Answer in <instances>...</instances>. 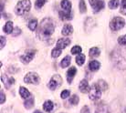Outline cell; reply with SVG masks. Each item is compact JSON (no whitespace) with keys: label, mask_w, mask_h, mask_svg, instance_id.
I'll return each mask as SVG.
<instances>
[{"label":"cell","mask_w":126,"mask_h":113,"mask_svg":"<svg viewBox=\"0 0 126 113\" xmlns=\"http://www.w3.org/2000/svg\"><path fill=\"white\" fill-rule=\"evenodd\" d=\"M0 103L3 104L4 102H5V100H6V96H5V94L3 93V91H1V93H0Z\"/></svg>","instance_id":"40"},{"label":"cell","mask_w":126,"mask_h":113,"mask_svg":"<svg viewBox=\"0 0 126 113\" xmlns=\"http://www.w3.org/2000/svg\"><path fill=\"white\" fill-rule=\"evenodd\" d=\"M69 102L72 104V105H77V104L79 103V97L77 95H73L72 97L70 98Z\"/></svg>","instance_id":"35"},{"label":"cell","mask_w":126,"mask_h":113,"mask_svg":"<svg viewBox=\"0 0 126 113\" xmlns=\"http://www.w3.org/2000/svg\"><path fill=\"white\" fill-rule=\"evenodd\" d=\"M125 25V20L123 17L120 16H115L114 18H112V20L110 23V28L111 30L113 31H117V30H120L124 27Z\"/></svg>","instance_id":"3"},{"label":"cell","mask_w":126,"mask_h":113,"mask_svg":"<svg viewBox=\"0 0 126 113\" xmlns=\"http://www.w3.org/2000/svg\"><path fill=\"white\" fill-rule=\"evenodd\" d=\"M100 68H101V64L97 60H92L89 64V69H91L92 71H97Z\"/></svg>","instance_id":"16"},{"label":"cell","mask_w":126,"mask_h":113,"mask_svg":"<svg viewBox=\"0 0 126 113\" xmlns=\"http://www.w3.org/2000/svg\"><path fill=\"white\" fill-rule=\"evenodd\" d=\"M72 32H73V28L70 24L64 25L62 30H61V33H62V35H64V36H69V35L72 34Z\"/></svg>","instance_id":"15"},{"label":"cell","mask_w":126,"mask_h":113,"mask_svg":"<svg viewBox=\"0 0 126 113\" xmlns=\"http://www.w3.org/2000/svg\"><path fill=\"white\" fill-rule=\"evenodd\" d=\"M101 54V50L98 48V47H92L90 51H89V55L92 57H96V56H99Z\"/></svg>","instance_id":"21"},{"label":"cell","mask_w":126,"mask_h":113,"mask_svg":"<svg viewBox=\"0 0 126 113\" xmlns=\"http://www.w3.org/2000/svg\"><path fill=\"white\" fill-rule=\"evenodd\" d=\"M62 83V79L60 75H54L52 77V79L49 80L48 84H47V88H49L50 90H55L57 89L59 87Z\"/></svg>","instance_id":"5"},{"label":"cell","mask_w":126,"mask_h":113,"mask_svg":"<svg viewBox=\"0 0 126 113\" xmlns=\"http://www.w3.org/2000/svg\"><path fill=\"white\" fill-rule=\"evenodd\" d=\"M101 89L98 84H93L89 91V98L92 100H97L101 97Z\"/></svg>","instance_id":"4"},{"label":"cell","mask_w":126,"mask_h":113,"mask_svg":"<svg viewBox=\"0 0 126 113\" xmlns=\"http://www.w3.org/2000/svg\"><path fill=\"white\" fill-rule=\"evenodd\" d=\"M37 27H38V20L37 19H31L29 22V28L32 31H35Z\"/></svg>","instance_id":"24"},{"label":"cell","mask_w":126,"mask_h":113,"mask_svg":"<svg viewBox=\"0 0 126 113\" xmlns=\"http://www.w3.org/2000/svg\"><path fill=\"white\" fill-rule=\"evenodd\" d=\"M55 24L51 18H45L41 21L39 25V30L38 32V36L40 39H47L54 33Z\"/></svg>","instance_id":"1"},{"label":"cell","mask_w":126,"mask_h":113,"mask_svg":"<svg viewBox=\"0 0 126 113\" xmlns=\"http://www.w3.org/2000/svg\"><path fill=\"white\" fill-rule=\"evenodd\" d=\"M76 73H77V69H76L75 67H71V68L69 69V70L67 71V80H68L69 83H71L73 78H74V76L76 75Z\"/></svg>","instance_id":"14"},{"label":"cell","mask_w":126,"mask_h":113,"mask_svg":"<svg viewBox=\"0 0 126 113\" xmlns=\"http://www.w3.org/2000/svg\"><path fill=\"white\" fill-rule=\"evenodd\" d=\"M1 81L3 82L6 88H9L15 83V79H13L12 77H8L7 75H2L1 76Z\"/></svg>","instance_id":"10"},{"label":"cell","mask_w":126,"mask_h":113,"mask_svg":"<svg viewBox=\"0 0 126 113\" xmlns=\"http://www.w3.org/2000/svg\"><path fill=\"white\" fill-rule=\"evenodd\" d=\"M119 3H120L119 0H110L109 3H108V6L110 9H116L119 6Z\"/></svg>","instance_id":"25"},{"label":"cell","mask_w":126,"mask_h":113,"mask_svg":"<svg viewBox=\"0 0 126 113\" xmlns=\"http://www.w3.org/2000/svg\"><path fill=\"white\" fill-rule=\"evenodd\" d=\"M95 26V21L94 19L92 17H88L85 21V30L88 31V28H92Z\"/></svg>","instance_id":"20"},{"label":"cell","mask_w":126,"mask_h":113,"mask_svg":"<svg viewBox=\"0 0 126 113\" xmlns=\"http://www.w3.org/2000/svg\"><path fill=\"white\" fill-rule=\"evenodd\" d=\"M81 47H79V46H74V47L71 48V54L73 55H77V54H80L81 53Z\"/></svg>","instance_id":"31"},{"label":"cell","mask_w":126,"mask_h":113,"mask_svg":"<svg viewBox=\"0 0 126 113\" xmlns=\"http://www.w3.org/2000/svg\"><path fill=\"white\" fill-rule=\"evenodd\" d=\"M79 88L82 93H87V92H89L90 91V86H89L88 80L87 79H82L79 85Z\"/></svg>","instance_id":"13"},{"label":"cell","mask_w":126,"mask_h":113,"mask_svg":"<svg viewBox=\"0 0 126 113\" xmlns=\"http://www.w3.org/2000/svg\"><path fill=\"white\" fill-rule=\"evenodd\" d=\"M85 62V56L82 55V54H79V56L76 57V63L79 65V66H82Z\"/></svg>","instance_id":"27"},{"label":"cell","mask_w":126,"mask_h":113,"mask_svg":"<svg viewBox=\"0 0 126 113\" xmlns=\"http://www.w3.org/2000/svg\"><path fill=\"white\" fill-rule=\"evenodd\" d=\"M1 46H0V47H1V49H3V47H5V45H6V38L5 37H3V36H1Z\"/></svg>","instance_id":"39"},{"label":"cell","mask_w":126,"mask_h":113,"mask_svg":"<svg viewBox=\"0 0 126 113\" xmlns=\"http://www.w3.org/2000/svg\"><path fill=\"white\" fill-rule=\"evenodd\" d=\"M70 60H71V57L69 56H66L62 60H61V62H60V67L63 68V69H65L67 67H69V65L70 64Z\"/></svg>","instance_id":"22"},{"label":"cell","mask_w":126,"mask_h":113,"mask_svg":"<svg viewBox=\"0 0 126 113\" xmlns=\"http://www.w3.org/2000/svg\"><path fill=\"white\" fill-rule=\"evenodd\" d=\"M30 8H31L30 0H21L16 4V7H15V12L17 16H22L25 13L29 12Z\"/></svg>","instance_id":"2"},{"label":"cell","mask_w":126,"mask_h":113,"mask_svg":"<svg viewBox=\"0 0 126 113\" xmlns=\"http://www.w3.org/2000/svg\"><path fill=\"white\" fill-rule=\"evenodd\" d=\"M60 7L64 13H70L71 10V3L69 0H62L60 2Z\"/></svg>","instance_id":"11"},{"label":"cell","mask_w":126,"mask_h":113,"mask_svg":"<svg viewBox=\"0 0 126 113\" xmlns=\"http://www.w3.org/2000/svg\"><path fill=\"white\" fill-rule=\"evenodd\" d=\"M61 53H62V49L58 48V47H55V48L52 49V51H51V56H52V57H54V58H57V57H59V56H60Z\"/></svg>","instance_id":"26"},{"label":"cell","mask_w":126,"mask_h":113,"mask_svg":"<svg viewBox=\"0 0 126 113\" xmlns=\"http://www.w3.org/2000/svg\"><path fill=\"white\" fill-rule=\"evenodd\" d=\"M35 53H36V51L35 50H30V51H28L25 55H23V56H20V60H21V62H23L24 64H28L33 59V57L35 56Z\"/></svg>","instance_id":"9"},{"label":"cell","mask_w":126,"mask_h":113,"mask_svg":"<svg viewBox=\"0 0 126 113\" xmlns=\"http://www.w3.org/2000/svg\"><path fill=\"white\" fill-rule=\"evenodd\" d=\"M53 108H54L53 102L50 100H47L43 104V109H44V110L47 111V112H50L51 110H53Z\"/></svg>","instance_id":"19"},{"label":"cell","mask_w":126,"mask_h":113,"mask_svg":"<svg viewBox=\"0 0 126 113\" xmlns=\"http://www.w3.org/2000/svg\"><path fill=\"white\" fill-rule=\"evenodd\" d=\"M114 64L115 66L120 69H126V60L122 56H117L114 58Z\"/></svg>","instance_id":"8"},{"label":"cell","mask_w":126,"mask_h":113,"mask_svg":"<svg viewBox=\"0 0 126 113\" xmlns=\"http://www.w3.org/2000/svg\"><path fill=\"white\" fill-rule=\"evenodd\" d=\"M80 113H91V110H90V109L87 106H84L81 109V110H80Z\"/></svg>","instance_id":"41"},{"label":"cell","mask_w":126,"mask_h":113,"mask_svg":"<svg viewBox=\"0 0 126 113\" xmlns=\"http://www.w3.org/2000/svg\"><path fill=\"white\" fill-rule=\"evenodd\" d=\"M98 85H99V87L101 88V89L102 91H104V90H106L108 88V86H107V83L104 81V80H102V79H101V80H99L98 81V83H97Z\"/></svg>","instance_id":"30"},{"label":"cell","mask_w":126,"mask_h":113,"mask_svg":"<svg viewBox=\"0 0 126 113\" xmlns=\"http://www.w3.org/2000/svg\"><path fill=\"white\" fill-rule=\"evenodd\" d=\"M95 113H110V111H109V108L107 106H101V107L98 108Z\"/></svg>","instance_id":"28"},{"label":"cell","mask_w":126,"mask_h":113,"mask_svg":"<svg viewBox=\"0 0 126 113\" xmlns=\"http://www.w3.org/2000/svg\"><path fill=\"white\" fill-rule=\"evenodd\" d=\"M24 105H25V107L27 109H30L32 108V106L34 105V99H28V100H26L24 102Z\"/></svg>","instance_id":"34"},{"label":"cell","mask_w":126,"mask_h":113,"mask_svg":"<svg viewBox=\"0 0 126 113\" xmlns=\"http://www.w3.org/2000/svg\"><path fill=\"white\" fill-rule=\"evenodd\" d=\"M46 2H47V0H36V3H35V7H36V9H39V8H41V7L45 5Z\"/></svg>","instance_id":"29"},{"label":"cell","mask_w":126,"mask_h":113,"mask_svg":"<svg viewBox=\"0 0 126 113\" xmlns=\"http://www.w3.org/2000/svg\"><path fill=\"white\" fill-rule=\"evenodd\" d=\"M69 44H70V40H69V38H60V39L58 40L56 47L60 48V49H64V48L68 47Z\"/></svg>","instance_id":"12"},{"label":"cell","mask_w":126,"mask_h":113,"mask_svg":"<svg viewBox=\"0 0 126 113\" xmlns=\"http://www.w3.org/2000/svg\"><path fill=\"white\" fill-rule=\"evenodd\" d=\"M21 33V29L19 28H14V31L12 32L13 36H17V35H19Z\"/></svg>","instance_id":"38"},{"label":"cell","mask_w":126,"mask_h":113,"mask_svg":"<svg viewBox=\"0 0 126 113\" xmlns=\"http://www.w3.org/2000/svg\"><path fill=\"white\" fill-rule=\"evenodd\" d=\"M19 94H20V96H21L23 99H28V98L30 96L29 91L26 88H24V87H21V88H19Z\"/></svg>","instance_id":"23"},{"label":"cell","mask_w":126,"mask_h":113,"mask_svg":"<svg viewBox=\"0 0 126 113\" xmlns=\"http://www.w3.org/2000/svg\"><path fill=\"white\" fill-rule=\"evenodd\" d=\"M69 94H70L69 90H67V89H65V90H63L62 92H61V94H60V97H61V99H67V98L69 97Z\"/></svg>","instance_id":"36"},{"label":"cell","mask_w":126,"mask_h":113,"mask_svg":"<svg viewBox=\"0 0 126 113\" xmlns=\"http://www.w3.org/2000/svg\"><path fill=\"white\" fill-rule=\"evenodd\" d=\"M34 113H42V112H41V111H39V110H36Z\"/></svg>","instance_id":"42"},{"label":"cell","mask_w":126,"mask_h":113,"mask_svg":"<svg viewBox=\"0 0 126 113\" xmlns=\"http://www.w3.org/2000/svg\"><path fill=\"white\" fill-rule=\"evenodd\" d=\"M24 81L29 84H38L39 83V76L35 72H29L25 76Z\"/></svg>","instance_id":"6"},{"label":"cell","mask_w":126,"mask_h":113,"mask_svg":"<svg viewBox=\"0 0 126 113\" xmlns=\"http://www.w3.org/2000/svg\"><path fill=\"white\" fill-rule=\"evenodd\" d=\"M13 29H14V28H13V22H11V21H7V22L6 23L5 27L3 28V30L6 34H10V33H12Z\"/></svg>","instance_id":"17"},{"label":"cell","mask_w":126,"mask_h":113,"mask_svg":"<svg viewBox=\"0 0 126 113\" xmlns=\"http://www.w3.org/2000/svg\"><path fill=\"white\" fill-rule=\"evenodd\" d=\"M59 15H60V17L62 21H65V20H70L72 18V15L71 13H64L62 11H60L59 12Z\"/></svg>","instance_id":"18"},{"label":"cell","mask_w":126,"mask_h":113,"mask_svg":"<svg viewBox=\"0 0 126 113\" xmlns=\"http://www.w3.org/2000/svg\"><path fill=\"white\" fill-rule=\"evenodd\" d=\"M89 2L91 4L94 13L100 12L105 6V4L102 0H89Z\"/></svg>","instance_id":"7"},{"label":"cell","mask_w":126,"mask_h":113,"mask_svg":"<svg viewBox=\"0 0 126 113\" xmlns=\"http://www.w3.org/2000/svg\"><path fill=\"white\" fill-rule=\"evenodd\" d=\"M118 42L121 45H126V35L122 36V37H120V38H118Z\"/></svg>","instance_id":"37"},{"label":"cell","mask_w":126,"mask_h":113,"mask_svg":"<svg viewBox=\"0 0 126 113\" xmlns=\"http://www.w3.org/2000/svg\"><path fill=\"white\" fill-rule=\"evenodd\" d=\"M120 11L123 15H126V0H122V1H121Z\"/></svg>","instance_id":"33"},{"label":"cell","mask_w":126,"mask_h":113,"mask_svg":"<svg viewBox=\"0 0 126 113\" xmlns=\"http://www.w3.org/2000/svg\"><path fill=\"white\" fill-rule=\"evenodd\" d=\"M79 11L81 13H85L87 11V7H86V4L84 0H80L79 1Z\"/></svg>","instance_id":"32"}]
</instances>
